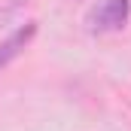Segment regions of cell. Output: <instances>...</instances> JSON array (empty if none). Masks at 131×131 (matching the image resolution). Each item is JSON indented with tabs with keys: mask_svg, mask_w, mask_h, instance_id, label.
Segmentation results:
<instances>
[{
	"mask_svg": "<svg viewBox=\"0 0 131 131\" xmlns=\"http://www.w3.org/2000/svg\"><path fill=\"white\" fill-rule=\"evenodd\" d=\"M131 21V0H101L85 15V25L92 34H116L125 31Z\"/></svg>",
	"mask_w": 131,
	"mask_h": 131,
	"instance_id": "1",
	"label": "cell"
},
{
	"mask_svg": "<svg viewBox=\"0 0 131 131\" xmlns=\"http://www.w3.org/2000/svg\"><path fill=\"white\" fill-rule=\"evenodd\" d=\"M34 37H37V21H25L21 28H15V31L9 34L6 40H0V70L12 64V61L34 43Z\"/></svg>",
	"mask_w": 131,
	"mask_h": 131,
	"instance_id": "2",
	"label": "cell"
}]
</instances>
